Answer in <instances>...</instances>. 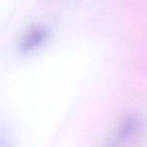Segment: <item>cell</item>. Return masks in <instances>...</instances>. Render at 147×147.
Wrapping results in <instances>:
<instances>
[{
  "label": "cell",
  "mask_w": 147,
  "mask_h": 147,
  "mask_svg": "<svg viewBox=\"0 0 147 147\" xmlns=\"http://www.w3.org/2000/svg\"><path fill=\"white\" fill-rule=\"evenodd\" d=\"M49 29L44 25H37L30 29L20 42L22 53L32 51L43 44L49 36Z\"/></svg>",
  "instance_id": "1"
},
{
  "label": "cell",
  "mask_w": 147,
  "mask_h": 147,
  "mask_svg": "<svg viewBox=\"0 0 147 147\" xmlns=\"http://www.w3.org/2000/svg\"><path fill=\"white\" fill-rule=\"evenodd\" d=\"M142 126V120L136 116H129L125 119L119 131V139L125 140L136 133Z\"/></svg>",
  "instance_id": "2"
},
{
  "label": "cell",
  "mask_w": 147,
  "mask_h": 147,
  "mask_svg": "<svg viewBox=\"0 0 147 147\" xmlns=\"http://www.w3.org/2000/svg\"><path fill=\"white\" fill-rule=\"evenodd\" d=\"M109 147H113V146H109Z\"/></svg>",
  "instance_id": "3"
}]
</instances>
